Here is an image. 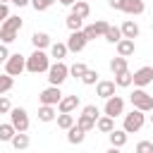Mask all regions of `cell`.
I'll use <instances>...</instances> for the list:
<instances>
[{
  "label": "cell",
  "instance_id": "obj_1",
  "mask_svg": "<svg viewBox=\"0 0 153 153\" xmlns=\"http://www.w3.org/2000/svg\"><path fill=\"white\" fill-rule=\"evenodd\" d=\"M19 29H22V17L10 14V17L2 22V26H0V41H2L5 45H7V43H12V41L17 38Z\"/></svg>",
  "mask_w": 153,
  "mask_h": 153
},
{
  "label": "cell",
  "instance_id": "obj_2",
  "mask_svg": "<svg viewBox=\"0 0 153 153\" xmlns=\"http://www.w3.org/2000/svg\"><path fill=\"white\" fill-rule=\"evenodd\" d=\"M48 67H50V60H48V55H45L43 50H33V53L26 57V69H29L31 74L48 72Z\"/></svg>",
  "mask_w": 153,
  "mask_h": 153
},
{
  "label": "cell",
  "instance_id": "obj_3",
  "mask_svg": "<svg viewBox=\"0 0 153 153\" xmlns=\"http://www.w3.org/2000/svg\"><path fill=\"white\" fill-rule=\"evenodd\" d=\"M129 100H131V105H134L136 110H141V112H151V110H153V96L146 93L143 88H134V93L129 96Z\"/></svg>",
  "mask_w": 153,
  "mask_h": 153
},
{
  "label": "cell",
  "instance_id": "obj_4",
  "mask_svg": "<svg viewBox=\"0 0 153 153\" xmlns=\"http://www.w3.org/2000/svg\"><path fill=\"white\" fill-rule=\"evenodd\" d=\"M67 76H69V67H67L62 60H57L55 65L48 67V81H50V86H60Z\"/></svg>",
  "mask_w": 153,
  "mask_h": 153
},
{
  "label": "cell",
  "instance_id": "obj_5",
  "mask_svg": "<svg viewBox=\"0 0 153 153\" xmlns=\"http://www.w3.org/2000/svg\"><path fill=\"white\" fill-rule=\"evenodd\" d=\"M143 124H146V112H141V110L134 108L129 115H124V127H122V129H124L127 134H134V131H139Z\"/></svg>",
  "mask_w": 153,
  "mask_h": 153
},
{
  "label": "cell",
  "instance_id": "obj_6",
  "mask_svg": "<svg viewBox=\"0 0 153 153\" xmlns=\"http://www.w3.org/2000/svg\"><path fill=\"white\" fill-rule=\"evenodd\" d=\"M24 69H26V57L19 55V53H12V55L7 57V62H5V72H7L10 76H19Z\"/></svg>",
  "mask_w": 153,
  "mask_h": 153
},
{
  "label": "cell",
  "instance_id": "obj_7",
  "mask_svg": "<svg viewBox=\"0 0 153 153\" xmlns=\"http://www.w3.org/2000/svg\"><path fill=\"white\" fill-rule=\"evenodd\" d=\"M10 122L17 131H26L29 129V112L24 108H12L10 110Z\"/></svg>",
  "mask_w": 153,
  "mask_h": 153
},
{
  "label": "cell",
  "instance_id": "obj_8",
  "mask_svg": "<svg viewBox=\"0 0 153 153\" xmlns=\"http://www.w3.org/2000/svg\"><path fill=\"white\" fill-rule=\"evenodd\" d=\"M38 100H41V105H57V103L62 100L60 86H48V88H43V91L38 93Z\"/></svg>",
  "mask_w": 153,
  "mask_h": 153
},
{
  "label": "cell",
  "instance_id": "obj_9",
  "mask_svg": "<svg viewBox=\"0 0 153 153\" xmlns=\"http://www.w3.org/2000/svg\"><path fill=\"white\" fill-rule=\"evenodd\" d=\"M86 43H88V38L84 36V31H72L69 38H67V48H69V53H81V50L86 48Z\"/></svg>",
  "mask_w": 153,
  "mask_h": 153
},
{
  "label": "cell",
  "instance_id": "obj_10",
  "mask_svg": "<svg viewBox=\"0 0 153 153\" xmlns=\"http://www.w3.org/2000/svg\"><path fill=\"white\" fill-rule=\"evenodd\" d=\"M103 112H105L108 117H120V115L124 112V100H122L120 96H112V98H108V100H105V108H103Z\"/></svg>",
  "mask_w": 153,
  "mask_h": 153
},
{
  "label": "cell",
  "instance_id": "obj_11",
  "mask_svg": "<svg viewBox=\"0 0 153 153\" xmlns=\"http://www.w3.org/2000/svg\"><path fill=\"white\" fill-rule=\"evenodd\" d=\"M153 81V67H139L134 72V86L136 88H143Z\"/></svg>",
  "mask_w": 153,
  "mask_h": 153
},
{
  "label": "cell",
  "instance_id": "obj_12",
  "mask_svg": "<svg viewBox=\"0 0 153 153\" xmlns=\"http://www.w3.org/2000/svg\"><path fill=\"white\" fill-rule=\"evenodd\" d=\"M115 81H98L96 84V96H100L103 100H108V98H112L115 96Z\"/></svg>",
  "mask_w": 153,
  "mask_h": 153
},
{
  "label": "cell",
  "instance_id": "obj_13",
  "mask_svg": "<svg viewBox=\"0 0 153 153\" xmlns=\"http://www.w3.org/2000/svg\"><path fill=\"white\" fill-rule=\"evenodd\" d=\"M31 43H33V48H36V50L50 48V36H48L45 31H33V36H31Z\"/></svg>",
  "mask_w": 153,
  "mask_h": 153
},
{
  "label": "cell",
  "instance_id": "obj_14",
  "mask_svg": "<svg viewBox=\"0 0 153 153\" xmlns=\"http://www.w3.org/2000/svg\"><path fill=\"white\" fill-rule=\"evenodd\" d=\"M134 53H136V45H134L131 38H122V41L117 43V55H122V57H131Z\"/></svg>",
  "mask_w": 153,
  "mask_h": 153
},
{
  "label": "cell",
  "instance_id": "obj_15",
  "mask_svg": "<svg viewBox=\"0 0 153 153\" xmlns=\"http://www.w3.org/2000/svg\"><path fill=\"white\" fill-rule=\"evenodd\" d=\"M12 148L14 151H24V148H29V143H31V139H29V134L26 131H17L14 136H12Z\"/></svg>",
  "mask_w": 153,
  "mask_h": 153
},
{
  "label": "cell",
  "instance_id": "obj_16",
  "mask_svg": "<svg viewBox=\"0 0 153 153\" xmlns=\"http://www.w3.org/2000/svg\"><path fill=\"white\" fill-rule=\"evenodd\" d=\"M143 10H146L143 0H124V5H122V12H127V14H143Z\"/></svg>",
  "mask_w": 153,
  "mask_h": 153
},
{
  "label": "cell",
  "instance_id": "obj_17",
  "mask_svg": "<svg viewBox=\"0 0 153 153\" xmlns=\"http://www.w3.org/2000/svg\"><path fill=\"white\" fill-rule=\"evenodd\" d=\"M76 105H79V96H62V100L57 103V110L60 112H72Z\"/></svg>",
  "mask_w": 153,
  "mask_h": 153
},
{
  "label": "cell",
  "instance_id": "obj_18",
  "mask_svg": "<svg viewBox=\"0 0 153 153\" xmlns=\"http://www.w3.org/2000/svg\"><path fill=\"white\" fill-rule=\"evenodd\" d=\"M96 129L103 131V134H110V131L115 129V117H108V115L98 117V120H96Z\"/></svg>",
  "mask_w": 153,
  "mask_h": 153
},
{
  "label": "cell",
  "instance_id": "obj_19",
  "mask_svg": "<svg viewBox=\"0 0 153 153\" xmlns=\"http://www.w3.org/2000/svg\"><path fill=\"white\" fill-rule=\"evenodd\" d=\"M120 29H122V36H124V38H131V41H134V38L139 36V24H136V22H131V19H127Z\"/></svg>",
  "mask_w": 153,
  "mask_h": 153
},
{
  "label": "cell",
  "instance_id": "obj_20",
  "mask_svg": "<svg viewBox=\"0 0 153 153\" xmlns=\"http://www.w3.org/2000/svg\"><path fill=\"white\" fill-rule=\"evenodd\" d=\"M108 136H110V143H112L115 148H122V146L127 143V131H124V129H112Z\"/></svg>",
  "mask_w": 153,
  "mask_h": 153
},
{
  "label": "cell",
  "instance_id": "obj_21",
  "mask_svg": "<svg viewBox=\"0 0 153 153\" xmlns=\"http://www.w3.org/2000/svg\"><path fill=\"white\" fill-rule=\"evenodd\" d=\"M88 12H91L88 0H76V2L72 5V14H76V17H81V19H86V17H88Z\"/></svg>",
  "mask_w": 153,
  "mask_h": 153
},
{
  "label": "cell",
  "instance_id": "obj_22",
  "mask_svg": "<svg viewBox=\"0 0 153 153\" xmlns=\"http://www.w3.org/2000/svg\"><path fill=\"white\" fill-rule=\"evenodd\" d=\"M55 117H57L55 105H41V108H38V120H41V122H53Z\"/></svg>",
  "mask_w": 153,
  "mask_h": 153
},
{
  "label": "cell",
  "instance_id": "obj_23",
  "mask_svg": "<svg viewBox=\"0 0 153 153\" xmlns=\"http://www.w3.org/2000/svg\"><path fill=\"white\" fill-rule=\"evenodd\" d=\"M84 136H86V131H84L81 127H76V124L67 129V141H69V143H81Z\"/></svg>",
  "mask_w": 153,
  "mask_h": 153
},
{
  "label": "cell",
  "instance_id": "obj_24",
  "mask_svg": "<svg viewBox=\"0 0 153 153\" xmlns=\"http://www.w3.org/2000/svg\"><path fill=\"white\" fill-rule=\"evenodd\" d=\"M115 84L120 86V88H127V86H131L134 84V74L127 69V72H120V74H115Z\"/></svg>",
  "mask_w": 153,
  "mask_h": 153
},
{
  "label": "cell",
  "instance_id": "obj_25",
  "mask_svg": "<svg viewBox=\"0 0 153 153\" xmlns=\"http://www.w3.org/2000/svg\"><path fill=\"white\" fill-rule=\"evenodd\" d=\"M122 38H124V36H122V29H120V26H110V29L105 31V41H108V43H115V45H117Z\"/></svg>",
  "mask_w": 153,
  "mask_h": 153
},
{
  "label": "cell",
  "instance_id": "obj_26",
  "mask_svg": "<svg viewBox=\"0 0 153 153\" xmlns=\"http://www.w3.org/2000/svg\"><path fill=\"white\" fill-rule=\"evenodd\" d=\"M67 53H69L67 43H50V55H53L55 60H62V57H65Z\"/></svg>",
  "mask_w": 153,
  "mask_h": 153
},
{
  "label": "cell",
  "instance_id": "obj_27",
  "mask_svg": "<svg viewBox=\"0 0 153 153\" xmlns=\"http://www.w3.org/2000/svg\"><path fill=\"white\" fill-rule=\"evenodd\" d=\"M110 69H112V74H120V72H127V57H122V55H117V57H112V60H110Z\"/></svg>",
  "mask_w": 153,
  "mask_h": 153
},
{
  "label": "cell",
  "instance_id": "obj_28",
  "mask_svg": "<svg viewBox=\"0 0 153 153\" xmlns=\"http://www.w3.org/2000/svg\"><path fill=\"white\" fill-rule=\"evenodd\" d=\"M57 127L60 129H69V127H74V117H72V112H60L57 115Z\"/></svg>",
  "mask_w": 153,
  "mask_h": 153
},
{
  "label": "cell",
  "instance_id": "obj_29",
  "mask_svg": "<svg viewBox=\"0 0 153 153\" xmlns=\"http://www.w3.org/2000/svg\"><path fill=\"white\" fill-rule=\"evenodd\" d=\"M17 134V129L12 127V122L7 124H0V141H12V136Z\"/></svg>",
  "mask_w": 153,
  "mask_h": 153
},
{
  "label": "cell",
  "instance_id": "obj_30",
  "mask_svg": "<svg viewBox=\"0 0 153 153\" xmlns=\"http://www.w3.org/2000/svg\"><path fill=\"white\" fill-rule=\"evenodd\" d=\"M81 26H84V19L69 12V17H67V29H69V31H81Z\"/></svg>",
  "mask_w": 153,
  "mask_h": 153
},
{
  "label": "cell",
  "instance_id": "obj_31",
  "mask_svg": "<svg viewBox=\"0 0 153 153\" xmlns=\"http://www.w3.org/2000/svg\"><path fill=\"white\" fill-rule=\"evenodd\" d=\"M12 86H14V76H10L7 72H5V74H0V96H2V93H7Z\"/></svg>",
  "mask_w": 153,
  "mask_h": 153
},
{
  "label": "cell",
  "instance_id": "obj_32",
  "mask_svg": "<svg viewBox=\"0 0 153 153\" xmlns=\"http://www.w3.org/2000/svg\"><path fill=\"white\" fill-rule=\"evenodd\" d=\"M76 127H81L84 131H91V129L96 127V120H91V117H86V115H79V120H76Z\"/></svg>",
  "mask_w": 153,
  "mask_h": 153
},
{
  "label": "cell",
  "instance_id": "obj_33",
  "mask_svg": "<svg viewBox=\"0 0 153 153\" xmlns=\"http://www.w3.org/2000/svg\"><path fill=\"white\" fill-rule=\"evenodd\" d=\"M86 69H88V67H86L84 62H74V65L69 67V74H72V76H76V79H81V76L86 74Z\"/></svg>",
  "mask_w": 153,
  "mask_h": 153
},
{
  "label": "cell",
  "instance_id": "obj_34",
  "mask_svg": "<svg viewBox=\"0 0 153 153\" xmlns=\"http://www.w3.org/2000/svg\"><path fill=\"white\" fill-rule=\"evenodd\" d=\"M81 84H86V86H93V84H98V72H93V69H86V74L81 76Z\"/></svg>",
  "mask_w": 153,
  "mask_h": 153
},
{
  "label": "cell",
  "instance_id": "obj_35",
  "mask_svg": "<svg viewBox=\"0 0 153 153\" xmlns=\"http://www.w3.org/2000/svg\"><path fill=\"white\" fill-rule=\"evenodd\" d=\"M134 153H153V141H139Z\"/></svg>",
  "mask_w": 153,
  "mask_h": 153
},
{
  "label": "cell",
  "instance_id": "obj_36",
  "mask_svg": "<svg viewBox=\"0 0 153 153\" xmlns=\"http://www.w3.org/2000/svg\"><path fill=\"white\" fill-rule=\"evenodd\" d=\"M53 2H55V0H31V5H33V10H36V12H43V10H48Z\"/></svg>",
  "mask_w": 153,
  "mask_h": 153
},
{
  "label": "cell",
  "instance_id": "obj_37",
  "mask_svg": "<svg viewBox=\"0 0 153 153\" xmlns=\"http://www.w3.org/2000/svg\"><path fill=\"white\" fill-rule=\"evenodd\" d=\"M93 29H96V33H98V36H105V31L110 29V24H108L105 19H98V22L93 24Z\"/></svg>",
  "mask_w": 153,
  "mask_h": 153
},
{
  "label": "cell",
  "instance_id": "obj_38",
  "mask_svg": "<svg viewBox=\"0 0 153 153\" xmlns=\"http://www.w3.org/2000/svg\"><path fill=\"white\" fill-rule=\"evenodd\" d=\"M81 115H86V117H91V120H98V117H100V110H98L96 105H86Z\"/></svg>",
  "mask_w": 153,
  "mask_h": 153
},
{
  "label": "cell",
  "instance_id": "obj_39",
  "mask_svg": "<svg viewBox=\"0 0 153 153\" xmlns=\"http://www.w3.org/2000/svg\"><path fill=\"white\" fill-rule=\"evenodd\" d=\"M10 110H12V103H10V98L0 96V115H7Z\"/></svg>",
  "mask_w": 153,
  "mask_h": 153
},
{
  "label": "cell",
  "instance_id": "obj_40",
  "mask_svg": "<svg viewBox=\"0 0 153 153\" xmlns=\"http://www.w3.org/2000/svg\"><path fill=\"white\" fill-rule=\"evenodd\" d=\"M10 55H12V53H10V50H7V45L2 43V45H0V62H7V57H10Z\"/></svg>",
  "mask_w": 153,
  "mask_h": 153
},
{
  "label": "cell",
  "instance_id": "obj_41",
  "mask_svg": "<svg viewBox=\"0 0 153 153\" xmlns=\"http://www.w3.org/2000/svg\"><path fill=\"white\" fill-rule=\"evenodd\" d=\"M10 17V10H7V2H0V22H5Z\"/></svg>",
  "mask_w": 153,
  "mask_h": 153
},
{
  "label": "cell",
  "instance_id": "obj_42",
  "mask_svg": "<svg viewBox=\"0 0 153 153\" xmlns=\"http://www.w3.org/2000/svg\"><path fill=\"white\" fill-rule=\"evenodd\" d=\"M108 5H110L112 10H122V5H124V0H108Z\"/></svg>",
  "mask_w": 153,
  "mask_h": 153
},
{
  "label": "cell",
  "instance_id": "obj_43",
  "mask_svg": "<svg viewBox=\"0 0 153 153\" xmlns=\"http://www.w3.org/2000/svg\"><path fill=\"white\" fill-rule=\"evenodd\" d=\"M10 2H14L17 7H24V5H29V0H10Z\"/></svg>",
  "mask_w": 153,
  "mask_h": 153
},
{
  "label": "cell",
  "instance_id": "obj_44",
  "mask_svg": "<svg viewBox=\"0 0 153 153\" xmlns=\"http://www.w3.org/2000/svg\"><path fill=\"white\" fill-rule=\"evenodd\" d=\"M60 2H62V5H67V7H72V5L76 2V0H60Z\"/></svg>",
  "mask_w": 153,
  "mask_h": 153
},
{
  "label": "cell",
  "instance_id": "obj_45",
  "mask_svg": "<svg viewBox=\"0 0 153 153\" xmlns=\"http://www.w3.org/2000/svg\"><path fill=\"white\" fill-rule=\"evenodd\" d=\"M105 153H120V148H115V146H112V148H108Z\"/></svg>",
  "mask_w": 153,
  "mask_h": 153
},
{
  "label": "cell",
  "instance_id": "obj_46",
  "mask_svg": "<svg viewBox=\"0 0 153 153\" xmlns=\"http://www.w3.org/2000/svg\"><path fill=\"white\" fill-rule=\"evenodd\" d=\"M0 2H10V0H0Z\"/></svg>",
  "mask_w": 153,
  "mask_h": 153
},
{
  "label": "cell",
  "instance_id": "obj_47",
  "mask_svg": "<svg viewBox=\"0 0 153 153\" xmlns=\"http://www.w3.org/2000/svg\"><path fill=\"white\" fill-rule=\"evenodd\" d=\"M151 112H153V110H151ZM151 120H153V115H151Z\"/></svg>",
  "mask_w": 153,
  "mask_h": 153
},
{
  "label": "cell",
  "instance_id": "obj_48",
  "mask_svg": "<svg viewBox=\"0 0 153 153\" xmlns=\"http://www.w3.org/2000/svg\"><path fill=\"white\" fill-rule=\"evenodd\" d=\"M17 153H19V151H17Z\"/></svg>",
  "mask_w": 153,
  "mask_h": 153
}]
</instances>
